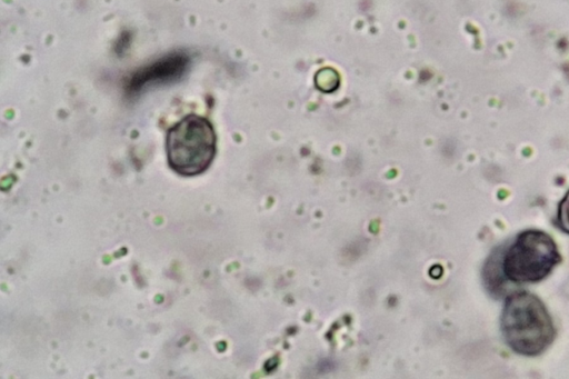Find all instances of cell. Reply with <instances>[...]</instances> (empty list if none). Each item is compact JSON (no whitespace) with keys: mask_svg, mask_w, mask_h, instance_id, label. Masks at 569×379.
Segmentation results:
<instances>
[{"mask_svg":"<svg viewBox=\"0 0 569 379\" xmlns=\"http://www.w3.org/2000/svg\"><path fill=\"white\" fill-rule=\"evenodd\" d=\"M500 328L509 348L527 357L542 353L556 337L552 318L545 303L527 291L513 292L506 298Z\"/></svg>","mask_w":569,"mask_h":379,"instance_id":"1","label":"cell"},{"mask_svg":"<svg viewBox=\"0 0 569 379\" xmlns=\"http://www.w3.org/2000/svg\"><path fill=\"white\" fill-rule=\"evenodd\" d=\"M560 261L561 255L552 237L536 229L518 233L500 253V267L505 279L518 285L541 281Z\"/></svg>","mask_w":569,"mask_h":379,"instance_id":"2","label":"cell"},{"mask_svg":"<svg viewBox=\"0 0 569 379\" xmlns=\"http://www.w3.org/2000/svg\"><path fill=\"white\" fill-rule=\"evenodd\" d=\"M216 153V133L210 121L189 114L171 127L167 134V157L172 170L196 176L209 168Z\"/></svg>","mask_w":569,"mask_h":379,"instance_id":"3","label":"cell"},{"mask_svg":"<svg viewBox=\"0 0 569 379\" xmlns=\"http://www.w3.org/2000/svg\"><path fill=\"white\" fill-rule=\"evenodd\" d=\"M187 64L188 58L183 54L164 57L137 72L129 81L128 88L134 92L147 84L174 79L182 74Z\"/></svg>","mask_w":569,"mask_h":379,"instance_id":"4","label":"cell"},{"mask_svg":"<svg viewBox=\"0 0 569 379\" xmlns=\"http://www.w3.org/2000/svg\"><path fill=\"white\" fill-rule=\"evenodd\" d=\"M558 227L569 235V190L566 192L558 206L557 213Z\"/></svg>","mask_w":569,"mask_h":379,"instance_id":"5","label":"cell"}]
</instances>
